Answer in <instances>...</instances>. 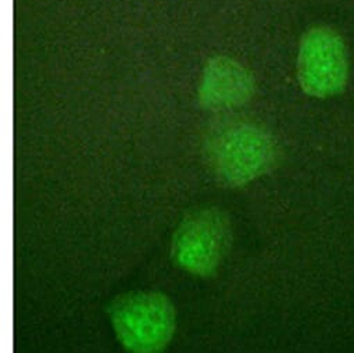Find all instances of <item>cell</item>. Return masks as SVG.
<instances>
[{"label":"cell","mask_w":354,"mask_h":353,"mask_svg":"<svg viewBox=\"0 0 354 353\" xmlns=\"http://www.w3.org/2000/svg\"><path fill=\"white\" fill-rule=\"evenodd\" d=\"M203 154L217 179L241 188L267 174L277 163L278 143L263 124L243 117H218L203 136Z\"/></svg>","instance_id":"6da1fadb"},{"label":"cell","mask_w":354,"mask_h":353,"mask_svg":"<svg viewBox=\"0 0 354 353\" xmlns=\"http://www.w3.org/2000/svg\"><path fill=\"white\" fill-rule=\"evenodd\" d=\"M297 80L315 98L340 93L348 81V53L342 35L326 26L307 30L299 44Z\"/></svg>","instance_id":"277c9868"},{"label":"cell","mask_w":354,"mask_h":353,"mask_svg":"<svg viewBox=\"0 0 354 353\" xmlns=\"http://www.w3.org/2000/svg\"><path fill=\"white\" fill-rule=\"evenodd\" d=\"M231 244V223L217 208L188 213L176 227L171 241L172 263L202 278L213 277Z\"/></svg>","instance_id":"3957f363"},{"label":"cell","mask_w":354,"mask_h":353,"mask_svg":"<svg viewBox=\"0 0 354 353\" xmlns=\"http://www.w3.org/2000/svg\"><path fill=\"white\" fill-rule=\"evenodd\" d=\"M254 92L256 78L246 66L227 55H216L205 66L198 100L205 109L225 110L248 103Z\"/></svg>","instance_id":"5b68a950"},{"label":"cell","mask_w":354,"mask_h":353,"mask_svg":"<svg viewBox=\"0 0 354 353\" xmlns=\"http://www.w3.org/2000/svg\"><path fill=\"white\" fill-rule=\"evenodd\" d=\"M107 314L121 346L129 353H162L176 328V311L158 291H133L117 296Z\"/></svg>","instance_id":"7a4b0ae2"}]
</instances>
